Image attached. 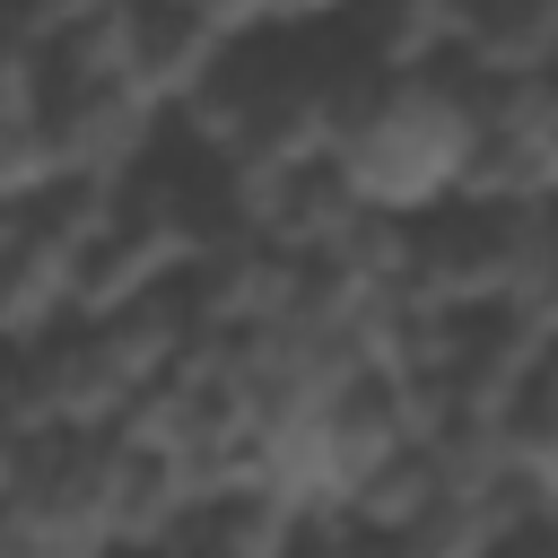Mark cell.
I'll return each instance as SVG.
<instances>
[{
    "instance_id": "cell-1",
    "label": "cell",
    "mask_w": 558,
    "mask_h": 558,
    "mask_svg": "<svg viewBox=\"0 0 558 558\" xmlns=\"http://www.w3.org/2000/svg\"><path fill=\"white\" fill-rule=\"evenodd\" d=\"M480 148V113H471V78L462 61L436 70H375L366 96L340 113L331 131V166L349 174V192L384 218H418L436 201L462 192Z\"/></svg>"
},
{
    "instance_id": "cell-2",
    "label": "cell",
    "mask_w": 558,
    "mask_h": 558,
    "mask_svg": "<svg viewBox=\"0 0 558 558\" xmlns=\"http://www.w3.org/2000/svg\"><path fill=\"white\" fill-rule=\"evenodd\" d=\"M44 131L61 148V174H96V183H122L131 166H148L174 122L148 87H131L122 70H61L44 78Z\"/></svg>"
},
{
    "instance_id": "cell-3",
    "label": "cell",
    "mask_w": 558,
    "mask_h": 558,
    "mask_svg": "<svg viewBox=\"0 0 558 558\" xmlns=\"http://www.w3.org/2000/svg\"><path fill=\"white\" fill-rule=\"evenodd\" d=\"M9 357H17V392H26V410H35L44 436H105V427H122L131 401H140L87 314L44 323V331L17 340Z\"/></svg>"
},
{
    "instance_id": "cell-4",
    "label": "cell",
    "mask_w": 558,
    "mask_h": 558,
    "mask_svg": "<svg viewBox=\"0 0 558 558\" xmlns=\"http://www.w3.org/2000/svg\"><path fill=\"white\" fill-rule=\"evenodd\" d=\"M506 262H514V209L506 201H436L410 218V262H401V288L427 296V305H497L506 296Z\"/></svg>"
},
{
    "instance_id": "cell-5",
    "label": "cell",
    "mask_w": 558,
    "mask_h": 558,
    "mask_svg": "<svg viewBox=\"0 0 558 558\" xmlns=\"http://www.w3.org/2000/svg\"><path fill=\"white\" fill-rule=\"evenodd\" d=\"M0 514L17 532H35L44 549L61 558H96L113 541V514H105V436H35L17 480L0 488Z\"/></svg>"
},
{
    "instance_id": "cell-6",
    "label": "cell",
    "mask_w": 558,
    "mask_h": 558,
    "mask_svg": "<svg viewBox=\"0 0 558 558\" xmlns=\"http://www.w3.org/2000/svg\"><path fill=\"white\" fill-rule=\"evenodd\" d=\"M227 183H235V218L253 235H270L279 253H296V262L331 253L357 227V209H366L331 157H305V166H227Z\"/></svg>"
},
{
    "instance_id": "cell-7",
    "label": "cell",
    "mask_w": 558,
    "mask_h": 558,
    "mask_svg": "<svg viewBox=\"0 0 558 558\" xmlns=\"http://www.w3.org/2000/svg\"><path fill=\"white\" fill-rule=\"evenodd\" d=\"M227 44H235V35H218L192 0H113V9H105V52H113V70H122L131 87H148L157 105H183Z\"/></svg>"
},
{
    "instance_id": "cell-8",
    "label": "cell",
    "mask_w": 558,
    "mask_h": 558,
    "mask_svg": "<svg viewBox=\"0 0 558 558\" xmlns=\"http://www.w3.org/2000/svg\"><path fill=\"white\" fill-rule=\"evenodd\" d=\"M296 279H305V262H296V253H279V244H270V235H253V227H235L227 244H209V253H192V262H183V296H192V314H201V331H209V340H227V331H253V323L288 314V305H296Z\"/></svg>"
},
{
    "instance_id": "cell-9",
    "label": "cell",
    "mask_w": 558,
    "mask_h": 558,
    "mask_svg": "<svg viewBox=\"0 0 558 558\" xmlns=\"http://www.w3.org/2000/svg\"><path fill=\"white\" fill-rule=\"evenodd\" d=\"M340 35L375 70H436L462 44V0H357L340 17Z\"/></svg>"
},
{
    "instance_id": "cell-10",
    "label": "cell",
    "mask_w": 558,
    "mask_h": 558,
    "mask_svg": "<svg viewBox=\"0 0 558 558\" xmlns=\"http://www.w3.org/2000/svg\"><path fill=\"white\" fill-rule=\"evenodd\" d=\"M288 523L296 506H279L270 488H218L166 532V558H279Z\"/></svg>"
},
{
    "instance_id": "cell-11",
    "label": "cell",
    "mask_w": 558,
    "mask_h": 558,
    "mask_svg": "<svg viewBox=\"0 0 558 558\" xmlns=\"http://www.w3.org/2000/svg\"><path fill=\"white\" fill-rule=\"evenodd\" d=\"M445 497V471H436V453L427 445H401L392 462H375L366 480H357V497L340 506L357 532H401V523H418L427 506Z\"/></svg>"
},
{
    "instance_id": "cell-12",
    "label": "cell",
    "mask_w": 558,
    "mask_h": 558,
    "mask_svg": "<svg viewBox=\"0 0 558 558\" xmlns=\"http://www.w3.org/2000/svg\"><path fill=\"white\" fill-rule=\"evenodd\" d=\"M279 558H366V532L349 514H296L288 541H279Z\"/></svg>"
},
{
    "instance_id": "cell-13",
    "label": "cell",
    "mask_w": 558,
    "mask_h": 558,
    "mask_svg": "<svg viewBox=\"0 0 558 558\" xmlns=\"http://www.w3.org/2000/svg\"><path fill=\"white\" fill-rule=\"evenodd\" d=\"M44 427H35V410H26V392H17V357L0 349V488L17 480V462H26V445H35Z\"/></svg>"
},
{
    "instance_id": "cell-14",
    "label": "cell",
    "mask_w": 558,
    "mask_h": 558,
    "mask_svg": "<svg viewBox=\"0 0 558 558\" xmlns=\"http://www.w3.org/2000/svg\"><path fill=\"white\" fill-rule=\"evenodd\" d=\"M357 0H270V26L279 35H323V26H340Z\"/></svg>"
},
{
    "instance_id": "cell-15",
    "label": "cell",
    "mask_w": 558,
    "mask_h": 558,
    "mask_svg": "<svg viewBox=\"0 0 558 558\" xmlns=\"http://www.w3.org/2000/svg\"><path fill=\"white\" fill-rule=\"evenodd\" d=\"M488 558H558V532H541V523H532V532H506Z\"/></svg>"
},
{
    "instance_id": "cell-16",
    "label": "cell",
    "mask_w": 558,
    "mask_h": 558,
    "mask_svg": "<svg viewBox=\"0 0 558 558\" xmlns=\"http://www.w3.org/2000/svg\"><path fill=\"white\" fill-rule=\"evenodd\" d=\"M523 392H532L541 410H558V340L541 349V366H532V384H523Z\"/></svg>"
},
{
    "instance_id": "cell-17",
    "label": "cell",
    "mask_w": 558,
    "mask_h": 558,
    "mask_svg": "<svg viewBox=\"0 0 558 558\" xmlns=\"http://www.w3.org/2000/svg\"><path fill=\"white\" fill-rule=\"evenodd\" d=\"M96 558H166V541H105Z\"/></svg>"
},
{
    "instance_id": "cell-18",
    "label": "cell",
    "mask_w": 558,
    "mask_h": 558,
    "mask_svg": "<svg viewBox=\"0 0 558 558\" xmlns=\"http://www.w3.org/2000/svg\"><path fill=\"white\" fill-rule=\"evenodd\" d=\"M0 9H9V0H0Z\"/></svg>"
}]
</instances>
